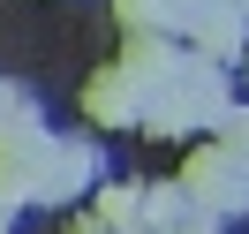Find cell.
<instances>
[{"label":"cell","mask_w":249,"mask_h":234,"mask_svg":"<svg viewBox=\"0 0 249 234\" xmlns=\"http://www.w3.org/2000/svg\"><path fill=\"white\" fill-rule=\"evenodd\" d=\"M181 181H189V197H196V212H212V219L249 212V159H234L227 144H196V151L181 159Z\"/></svg>","instance_id":"obj_1"},{"label":"cell","mask_w":249,"mask_h":234,"mask_svg":"<svg viewBox=\"0 0 249 234\" xmlns=\"http://www.w3.org/2000/svg\"><path fill=\"white\" fill-rule=\"evenodd\" d=\"M31 174H38V204H68L83 189H98V144L91 136H46L31 151Z\"/></svg>","instance_id":"obj_2"},{"label":"cell","mask_w":249,"mask_h":234,"mask_svg":"<svg viewBox=\"0 0 249 234\" xmlns=\"http://www.w3.org/2000/svg\"><path fill=\"white\" fill-rule=\"evenodd\" d=\"M83 121L91 128H143V83L128 76V61H106L83 83Z\"/></svg>","instance_id":"obj_3"},{"label":"cell","mask_w":249,"mask_h":234,"mask_svg":"<svg viewBox=\"0 0 249 234\" xmlns=\"http://www.w3.org/2000/svg\"><path fill=\"white\" fill-rule=\"evenodd\" d=\"M189 46L196 53H212V61H249V16L234 8V0H219V8H204L196 23H189Z\"/></svg>","instance_id":"obj_4"},{"label":"cell","mask_w":249,"mask_h":234,"mask_svg":"<svg viewBox=\"0 0 249 234\" xmlns=\"http://www.w3.org/2000/svg\"><path fill=\"white\" fill-rule=\"evenodd\" d=\"M121 61H128V76L143 83V98H151V91H166V83L189 68V53H174V31H128Z\"/></svg>","instance_id":"obj_5"},{"label":"cell","mask_w":249,"mask_h":234,"mask_svg":"<svg viewBox=\"0 0 249 234\" xmlns=\"http://www.w3.org/2000/svg\"><path fill=\"white\" fill-rule=\"evenodd\" d=\"M53 128H46V113H38V98L31 91H16V83H0V151H38Z\"/></svg>","instance_id":"obj_6"},{"label":"cell","mask_w":249,"mask_h":234,"mask_svg":"<svg viewBox=\"0 0 249 234\" xmlns=\"http://www.w3.org/2000/svg\"><path fill=\"white\" fill-rule=\"evenodd\" d=\"M189 212H196V197H189V181H159V189H143V227L174 234V227H189Z\"/></svg>","instance_id":"obj_7"},{"label":"cell","mask_w":249,"mask_h":234,"mask_svg":"<svg viewBox=\"0 0 249 234\" xmlns=\"http://www.w3.org/2000/svg\"><path fill=\"white\" fill-rule=\"evenodd\" d=\"M91 197H98V219H106V227H143V181H98L91 189Z\"/></svg>","instance_id":"obj_8"},{"label":"cell","mask_w":249,"mask_h":234,"mask_svg":"<svg viewBox=\"0 0 249 234\" xmlns=\"http://www.w3.org/2000/svg\"><path fill=\"white\" fill-rule=\"evenodd\" d=\"M113 23L121 31H181L174 0H113Z\"/></svg>","instance_id":"obj_9"},{"label":"cell","mask_w":249,"mask_h":234,"mask_svg":"<svg viewBox=\"0 0 249 234\" xmlns=\"http://www.w3.org/2000/svg\"><path fill=\"white\" fill-rule=\"evenodd\" d=\"M219 144H227L234 159H249V106H227V121H219Z\"/></svg>","instance_id":"obj_10"},{"label":"cell","mask_w":249,"mask_h":234,"mask_svg":"<svg viewBox=\"0 0 249 234\" xmlns=\"http://www.w3.org/2000/svg\"><path fill=\"white\" fill-rule=\"evenodd\" d=\"M68 234H121V227H106V219H76Z\"/></svg>","instance_id":"obj_11"},{"label":"cell","mask_w":249,"mask_h":234,"mask_svg":"<svg viewBox=\"0 0 249 234\" xmlns=\"http://www.w3.org/2000/svg\"><path fill=\"white\" fill-rule=\"evenodd\" d=\"M174 234H212V212H204V219H189V227H174Z\"/></svg>","instance_id":"obj_12"},{"label":"cell","mask_w":249,"mask_h":234,"mask_svg":"<svg viewBox=\"0 0 249 234\" xmlns=\"http://www.w3.org/2000/svg\"><path fill=\"white\" fill-rule=\"evenodd\" d=\"M242 68H249V61H242Z\"/></svg>","instance_id":"obj_13"}]
</instances>
